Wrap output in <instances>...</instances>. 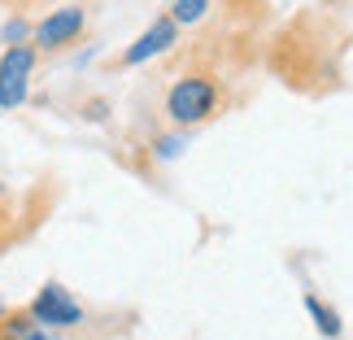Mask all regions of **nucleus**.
I'll return each mask as SVG.
<instances>
[{
  "instance_id": "f03ea898",
  "label": "nucleus",
  "mask_w": 353,
  "mask_h": 340,
  "mask_svg": "<svg viewBox=\"0 0 353 340\" xmlns=\"http://www.w3.org/2000/svg\"><path fill=\"white\" fill-rule=\"evenodd\" d=\"M39 48L35 44H9L0 57V110H18L31 88V70H35Z\"/></svg>"
},
{
  "instance_id": "7ed1b4c3",
  "label": "nucleus",
  "mask_w": 353,
  "mask_h": 340,
  "mask_svg": "<svg viewBox=\"0 0 353 340\" xmlns=\"http://www.w3.org/2000/svg\"><path fill=\"white\" fill-rule=\"evenodd\" d=\"M83 31H88V13L79 9V5H65V9H52L48 18L35 26V31H31V44L39 52H61V48L79 44Z\"/></svg>"
},
{
  "instance_id": "9b49d317",
  "label": "nucleus",
  "mask_w": 353,
  "mask_h": 340,
  "mask_svg": "<svg viewBox=\"0 0 353 340\" xmlns=\"http://www.w3.org/2000/svg\"><path fill=\"white\" fill-rule=\"evenodd\" d=\"M0 314H5V310H0Z\"/></svg>"
},
{
  "instance_id": "0eeeda50",
  "label": "nucleus",
  "mask_w": 353,
  "mask_h": 340,
  "mask_svg": "<svg viewBox=\"0 0 353 340\" xmlns=\"http://www.w3.org/2000/svg\"><path fill=\"white\" fill-rule=\"evenodd\" d=\"M0 340H61V336L44 328L31 310H5L0 314Z\"/></svg>"
},
{
  "instance_id": "f257e3e1",
  "label": "nucleus",
  "mask_w": 353,
  "mask_h": 340,
  "mask_svg": "<svg viewBox=\"0 0 353 340\" xmlns=\"http://www.w3.org/2000/svg\"><path fill=\"white\" fill-rule=\"evenodd\" d=\"M223 105H227V88L219 70H183L166 88V118L170 127H183V131L219 118Z\"/></svg>"
},
{
  "instance_id": "423d86ee",
  "label": "nucleus",
  "mask_w": 353,
  "mask_h": 340,
  "mask_svg": "<svg viewBox=\"0 0 353 340\" xmlns=\"http://www.w3.org/2000/svg\"><path fill=\"white\" fill-rule=\"evenodd\" d=\"M35 223H39L35 201H22V197H13L9 188H0V253H5L9 244H18Z\"/></svg>"
},
{
  "instance_id": "1a4fd4ad",
  "label": "nucleus",
  "mask_w": 353,
  "mask_h": 340,
  "mask_svg": "<svg viewBox=\"0 0 353 340\" xmlns=\"http://www.w3.org/2000/svg\"><path fill=\"white\" fill-rule=\"evenodd\" d=\"M210 13V0H170V18L179 26H192Z\"/></svg>"
},
{
  "instance_id": "9d476101",
  "label": "nucleus",
  "mask_w": 353,
  "mask_h": 340,
  "mask_svg": "<svg viewBox=\"0 0 353 340\" xmlns=\"http://www.w3.org/2000/svg\"><path fill=\"white\" fill-rule=\"evenodd\" d=\"M31 31V26H26L22 18H13V22H5V44H22V35Z\"/></svg>"
},
{
  "instance_id": "39448f33",
  "label": "nucleus",
  "mask_w": 353,
  "mask_h": 340,
  "mask_svg": "<svg viewBox=\"0 0 353 340\" xmlns=\"http://www.w3.org/2000/svg\"><path fill=\"white\" fill-rule=\"evenodd\" d=\"M174 44H179V22L170 18V13H161V18L148 26V31L135 39V44L118 57V66L122 70H131V66H144V61H153V57H161V52H170Z\"/></svg>"
},
{
  "instance_id": "20e7f679",
  "label": "nucleus",
  "mask_w": 353,
  "mask_h": 340,
  "mask_svg": "<svg viewBox=\"0 0 353 340\" xmlns=\"http://www.w3.org/2000/svg\"><path fill=\"white\" fill-rule=\"evenodd\" d=\"M26 310L52 332H65V328H79V323H83V306H79L70 297V288H61V283H44Z\"/></svg>"
},
{
  "instance_id": "6e6552de",
  "label": "nucleus",
  "mask_w": 353,
  "mask_h": 340,
  "mask_svg": "<svg viewBox=\"0 0 353 340\" xmlns=\"http://www.w3.org/2000/svg\"><path fill=\"white\" fill-rule=\"evenodd\" d=\"M305 310H310V319H314V328L327 336V340H341V332H345V323H341V314L323 301V297H314V292H305Z\"/></svg>"
}]
</instances>
